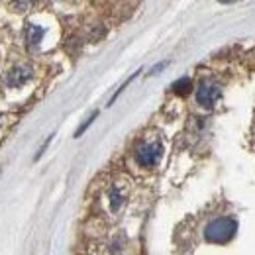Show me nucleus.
<instances>
[{
	"mask_svg": "<svg viewBox=\"0 0 255 255\" xmlns=\"http://www.w3.org/2000/svg\"><path fill=\"white\" fill-rule=\"evenodd\" d=\"M236 232H238V222L234 218H218V220H212L206 226L204 238L210 244L222 246V244H228L236 236Z\"/></svg>",
	"mask_w": 255,
	"mask_h": 255,
	"instance_id": "1",
	"label": "nucleus"
},
{
	"mask_svg": "<svg viewBox=\"0 0 255 255\" xmlns=\"http://www.w3.org/2000/svg\"><path fill=\"white\" fill-rule=\"evenodd\" d=\"M163 157V143L159 139H143L135 147V161L141 167H155Z\"/></svg>",
	"mask_w": 255,
	"mask_h": 255,
	"instance_id": "2",
	"label": "nucleus"
},
{
	"mask_svg": "<svg viewBox=\"0 0 255 255\" xmlns=\"http://www.w3.org/2000/svg\"><path fill=\"white\" fill-rule=\"evenodd\" d=\"M218 98H220V87H218L214 81L204 79V81L198 85V89H196V102H198L200 106L212 108Z\"/></svg>",
	"mask_w": 255,
	"mask_h": 255,
	"instance_id": "3",
	"label": "nucleus"
},
{
	"mask_svg": "<svg viewBox=\"0 0 255 255\" xmlns=\"http://www.w3.org/2000/svg\"><path fill=\"white\" fill-rule=\"evenodd\" d=\"M128 200V185L126 181H114L108 189V204H110V210L116 214L122 210V206L126 204Z\"/></svg>",
	"mask_w": 255,
	"mask_h": 255,
	"instance_id": "4",
	"label": "nucleus"
},
{
	"mask_svg": "<svg viewBox=\"0 0 255 255\" xmlns=\"http://www.w3.org/2000/svg\"><path fill=\"white\" fill-rule=\"evenodd\" d=\"M32 77H33L32 65H26V63L16 65L14 69H10V71H8V75H6V85H8V87H12V89H16V87L26 85Z\"/></svg>",
	"mask_w": 255,
	"mask_h": 255,
	"instance_id": "5",
	"label": "nucleus"
},
{
	"mask_svg": "<svg viewBox=\"0 0 255 255\" xmlns=\"http://www.w3.org/2000/svg\"><path fill=\"white\" fill-rule=\"evenodd\" d=\"M43 35H45V30L41 26H35V24H28L26 26V39H28L30 45H39Z\"/></svg>",
	"mask_w": 255,
	"mask_h": 255,
	"instance_id": "6",
	"label": "nucleus"
},
{
	"mask_svg": "<svg viewBox=\"0 0 255 255\" xmlns=\"http://www.w3.org/2000/svg\"><path fill=\"white\" fill-rule=\"evenodd\" d=\"M191 89H192V81L189 77H183V79H179V81L173 85V93L179 96H187L191 93Z\"/></svg>",
	"mask_w": 255,
	"mask_h": 255,
	"instance_id": "7",
	"label": "nucleus"
},
{
	"mask_svg": "<svg viewBox=\"0 0 255 255\" xmlns=\"http://www.w3.org/2000/svg\"><path fill=\"white\" fill-rule=\"evenodd\" d=\"M96 116H98V112H93V114H91V116H89V118H87V122H85V124H81V128H79V129H77V131H75V137H81V135H83V131H85V129H87V128L91 126V124H93V122H95V118Z\"/></svg>",
	"mask_w": 255,
	"mask_h": 255,
	"instance_id": "8",
	"label": "nucleus"
},
{
	"mask_svg": "<svg viewBox=\"0 0 255 255\" xmlns=\"http://www.w3.org/2000/svg\"><path fill=\"white\" fill-rule=\"evenodd\" d=\"M167 65H169V61H161V63H157L153 69H151V75H157V73H159V71H163Z\"/></svg>",
	"mask_w": 255,
	"mask_h": 255,
	"instance_id": "9",
	"label": "nucleus"
}]
</instances>
